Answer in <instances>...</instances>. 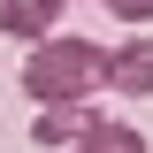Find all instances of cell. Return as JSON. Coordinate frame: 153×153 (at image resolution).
Listing matches in <instances>:
<instances>
[{
	"label": "cell",
	"instance_id": "6da1fadb",
	"mask_svg": "<svg viewBox=\"0 0 153 153\" xmlns=\"http://www.w3.org/2000/svg\"><path fill=\"white\" fill-rule=\"evenodd\" d=\"M23 92L38 100V107H84L92 92H107V46H92V38H38L31 54H23Z\"/></svg>",
	"mask_w": 153,
	"mask_h": 153
},
{
	"label": "cell",
	"instance_id": "7a4b0ae2",
	"mask_svg": "<svg viewBox=\"0 0 153 153\" xmlns=\"http://www.w3.org/2000/svg\"><path fill=\"white\" fill-rule=\"evenodd\" d=\"M107 92H123V100H146L153 92V38L146 31L123 38V46H107Z\"/></svg>",
	"mask_w": 153,
	"mask_h": 153
},
{
	"label": "cell",
	"instance_id": "3957f363",
	"mask_svg": "<svg viewBox=\"0 0 153 153\" xmlns=\"http://www.w3.org/2000/svg\"><path fill=\"white\" fill-rule=\"evenodd\" d=\"M61 8L69 0H0V31L16 38V46H38V38H54Z\"/></svg>",
	"mask_w": 153,
	"mask_h": 153
},
{
	"label": "cell",
	"instance_id": "277c9868",
	"mask_svg": "<svg viewBox=\"0 0 153 153\" xmlns=\"http://www.w3.org/2000/svg\"><path fill=\"white\" fill-rule=\"evenodd\" d=\"M69 153H146V130L115 123V115H92V123H84V138H76Z\"/></svg>",
	"mask_w": 153,
	"mask_h": 153
},
{
	"label": "cell",
	"instance_id": "5b68a950",
	"mask_svg": "<svg viewBox=\"0 0 153 153\" xmlns=\"http://www.w3.org/2000/svg\"><path fill=\"white\" fill-rule=\"evenodd\" d=\"M84 123H92L84 107H46V115H38V146H76Z\"/></svg>",
	"mask_w": 153,
	"mask_h": 153
},
{
	"label": "cell",
	"instance_id": "8992f818",
	"mask_svg": "<svg viewBox=\"0 0 153 153\" xmlns=\"http://www.w3.org/2000/svg\"><path fill=\"white\" fill-rule=\"evenodd\" d=\"M115 23H153V0H100Z\"/></svg>",
	"mask_w": 153,
	"mask_h": 153
}]
</instances>
